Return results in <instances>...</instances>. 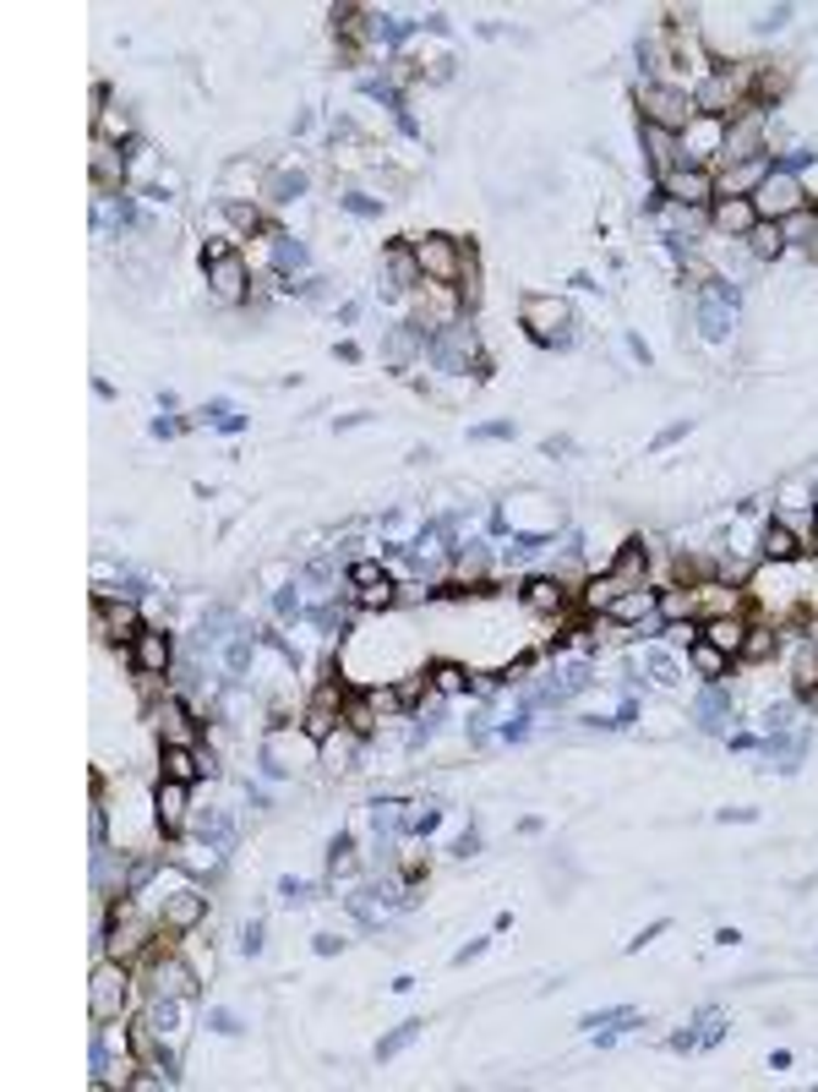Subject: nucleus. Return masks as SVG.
I'll use <instances>...</instances> for the list:
<instances>
[{
	"label": "nucleus",
	"instance_id": "nucleus-41",
	"mask_svg": "<svg viewBox=\"0 0 818 1092\" xmlns=\"http://www.w3.org/2000/svg\"><path fill=\"white\" fill-rule=\"evenodd\" d=\"M807 645L818 650V612H807Z\"/></svg>",
	"mask_w": 818,
	"mask_h": 1092
},
{
	"label": "nucleus",
	"instance_id": "nucleus-42",
	"mask_svg": "<svg viewBox=\"0 0 818 1092\" xmlns=\"http://www.w3.org/2000/svg\"><path fill=\"white\" fill-rule=\"evenodd\" d=\"M807 547H813V552H818V508H813V541H807Z\"/></svg>",
	"mask_w": 818,
	"mask_h": 1092
},
{
	"label": "nucleus",
	"instance_id": "nucleus-16",
	"mask_svg": "<svg viewBox=\"0 0 818 1092\" xmlns=\"http://www.w3.org/2000/svg\"><path fill=\"white\" fill-rule=\"evenodd\" d=\"M720 143H726V121L698 115V121L682 132V164H704V170H709V159H720Z\"/></svg>",
	"mask_w": 818,
	"mask_h": 1092
},
{
	"label": "nucleus",
	"instance_id": "nucleus-3",
	"mask_svg": "<svg viewBox=\"0 0 818 1092\" xmlns=\"http://www.w3.org/2000/svg\"><path fill=\"white\" fill-rule=\"evenodd\" d=\"M202 273H208V290H213L219 306H240V300H251V262H246L230 241H219V246L202 251Z\"/></svg>",
	"mask_w": 818,
	"mask_h": 1092
},
{
	"label": "nucleus",
	"instance_id": "nucleus-34",
	"mask_svg": "<svg viewBox=\"0 0 818 1092\" xmlns=\"http://www.w3.org/2000/svg\"><path fill=\"white\" fill-rule=\"evenodd\" d=\"M355 744H360V738L349 733V726H344V738L333 733V738L322 744V765H333V771H349V754H355Z\"/></svg>",
	"mask_w": 818,
	"mask_h": 1092
},
{
	"label": "nucleus",
	"instance_id": "nucleus-39",
	"mask_svg": "<svg viewBox=\"0 0 818 1092\" xmlns=\"http://www.w3.org/2000/svg\"><path fill=\"white\" fill-rule=\"evenodd\" d=\"M470 438H475V443H497V438H513V421H492V427H475Z\"/></svg>",
	"mask_w": 818,
	"mask_h": 1092
},
{
	"label": "nucleus",
	"instance_id": "nucleus-9",
	"mask_svg": "<svg viewBox=\"0 0 818 1092\" xmlns=\"http://www.w3.org/2000/svg\"><path fill=\"white\" fill-rule=\"evenodd\" d=\"M519 322H524V333H530L535 344H557V339L568 333L573 311H568V300H562V295H524V306H519Z\"/></svg>",
	"mask_w": 818,
	"mask_h": 1092
},
{
	"label": "nucleus",
	"instance_id": "nucleus-18",
	"mask_svg": "<svg viewBox=\"0 0 818 1092\" xmlns=\"http://www.w3.org/2000/svg\"><path fill=\"white\" fill-rule=\"evenodd\" d=\"M382 268H387V290H398V295H409V290L426 284V279H421V262H416V246H409V241L387 246V251H382Z\"/></svg>",
	"mask_w": 818,
	"mask_h": 1092
},
{
	"label": "nucleus",
	"instance_id": "nucleus-25",
	"mask_svg": "<svg viewBox=\"0 0 818 1092\" xmlns=\"http://www.w3.org/2000/svg\"><path fill=\"white\" fill-rule=\"evenodd\" d=\"M649 612H655V590H649V585L617 590V601L606 606V617H611V623H639V617H649Z\"/></svg>",
	"mask_w": 818,
	"mask_h": 1092
},
{
	"label": "nucleus",
	"instance_id": "nucleus-4",
	"mask_svg": "<svg viewBox=\"0 0 818 1092\" xmlns=\"http://www.w3.org/2000/svg\"><path fill=\"white\" fill-rule=\"evenodd\" d=\"M753 208H758V219H769V224L802 213V208H807V186H802V175H791V170H769L764 186L753 192Z\"/></svg>",
	"mask_w": 818,
	"mask_h": 1092
},
{
	"label": "nucleus",
	"instance_id": "nucleus-35",
	"mask_svg": "<svg viewBox=\"0 0 818 1092\" xmlns=\"http://www.w3.org/2000/svg\"><path fill=\"white\" fill-rule=\"evenodd\" d=\"M224 219L235 224V230H262V213H257V203H224Z\"/></svg>",
	"mask_w": 818,
	"mask_h": 1092
},
{
	"label": "nucleus",
	"instance_id": "nucleus-6",
	"mask_svg": "<svg viewBox=\"0 0 818 1092\" xmlns=\"http://www.w3.org/2000/svg\"><path fill=\"white\" fill-rule=\"evenodd\" d=\"M416 262H421V279L426 284H459V268H464V246L454 235H416Z\"/></svg>",
	"mask_w": 818,
	"mask_h": 1092
},
{
	"label": "nucleus",
	"instance_id": "nucleus-14",
	"mask_svg": "<svg viewBox=\"0 0 818 1092\" xmlns=\"http://www.w3.org/2000/svg\"><path fill=\"white\" fill-rule=\"evenodd\" d=\"M437 355H443V367L448 372H481L486 360H481V339H475V328L470 322H454V328H443L437 333Z\"/></svg>",
	"mask_w": 818,
	"mask_h": 1092
},
{
	"label": "nucleus",
	"instance_id": "nucleus-30",
	"mask_svg": "<svg viewBox=\"0 0 818 1092\" xmlns=\"http://www.w3.org/2000/svg\"><path fill=\"white\" fill-rule=\"evenodd\" d=\"M747 251L758 257V262H769V257H780L785 251V235H780V224H769V219H758L753 224V235H747Z\"/></svg>",
	"mask_w": 818,
	"mask_h": 1092
},
{
	"label": "nucleus",
	"instance_id": "nucleus-2",
	"mask_svg": "<svg viewBox=\"0 0 818 1092\" xmlns=\"http://www.w3.org/2000/svg\"><path fill=\"white\" fill-rule=\"evenodd\" d=\"M639 110H644V126H666V132H687L693 121H698V105H693V94L687 88H677V83H639Z\"/></svg>",
	"mask_w": 818,
	"mask_h": 1092
},
{
	"label": "nucleus",
	"instance_id": "nucleus-33",
	"mask_svg": "<svg viewBox=\"0 0 818 1092\" xmlns=\"http://www.w3.org/2000/svg\"><path fill=\"white\" fill-rule=\"evenodd\" d=\"M791 677H796V694H802V699H813V694H818V650H813V645H802V655H796Z\"/></svg>",
	"mask_w": 818,
	"mask_h": 1092
},
{
	"label": "nucleus",
	"instance_id": "nucleus-27",
	"mask_svg": "<svg viewBox=\"0 0 818 1092\" xmlns=\"http://www.w3.org/2000/svg\"><path fill=\"white\" fill-rule=\"evenodd\" d=\"M687 666H693L698 677H709V683H715V677H726V672H731V655H726V650H715V645L698 634V639L687 645Z\"/></svg>",
	"mask_w": 818,
	"mask_h": 1092
},
{
	"label": "nucleus",
	"instance_id": "nucleus-29",
	"mask_svg": "<svg viewBox=\"0 0 818 1092\" xmlns=\"http://www.w3.org/2000/svg\"><path fill=\"white\" fill-rule=\"evenodd\" d=\"M611 579H617L622 590L644 585V547H639V541H628V547L617 552V563H611Z\"/></svg>",
	"mask_w": 818,
	"mask_h": 1092
},
{
	"label": "nucleus",
	"instance_id": "nucleus-21",
	"mask_svg": "<svg viewBox=\"0 0 818 1092\" xmlns=\"http://www.w3.org/2000/svg\"><path fill=\"white\" fill-rule=\"evenodd\" d=\"M747 628H753V623H747L742 612H720V617H704V623H698V634H704L715 650H726L731 661L742 655V639H747Z\"/></svg>",
	"mask_w": 818,
	"mask_h": 1092
},
{
	"label": "nucleus",
	"instance_id": "nucleus-22",
	"mask_svg": "<svg viewBox=\"0 0 818 1092\" xmlns=\"http://www.w3.org/2000/svg\"><path fill=\"white\" fill-rule=\"evenodd\" d=\"M519 596H524V606H530V612H541V617H551V612H562V606L573 601V590H568L562 579H546V574H541V579H530Z\"/></svg>",
	"mask_w": 818,
	"mask_h": 1092
},
{
	"label": "nucleus",
	"instance_id": "nucleus-7",
	"mask_svg": "<svg viewBox=\"0 0 818 1092\" xmlns=\"http://www.w3.org/2000/svg\"><path fill=\"white\" fill-rule=\"evenodd\" d=\"M142 628H148V623H142V612H137L132 596H110V590L94 596V634H99V639H121V645H132Z\"/></svg>",
	"mask_w": 818,
	"mask_h": 1092
},
{
	"label": "nucleus",
	"instance_id": "nucleus-20",
	"mask_svg": "<svg viewBox=\"0 0 818 1092\" xmlns=\"http://www.w3.org/2000/svg\"><path fill=\"white\" fill-rule=\"evenodd\" d=\"M698 311H704V328H709V333H726L731 317H736V295H731L720 279H704V284H698Z\"/></svg>",
	"mask_w": 818,
	"mask_h": 1092
},
{
	"label": "nucleus",
	"instance_id": "nucleus-28",
	"mask_svg": "<svg viewBox=\"0 0 818 1092\" xmlns=\"http://www.w3.org/2000/svg\"><path fill=\"white\" fill-rule=\"evenodd\" d=\"M774 650H780V634H774L769 623H753V628H747V639H742V655H736V661L758 666V661H774Z\"/></svg>",
	"mask_w": 818,
	"mask_h": 1092
},
{
	"label": "nucleus",
	"instance_id": "nucleus-37",
	"mask_svg": "<svg viewBox=\"0 0 818 1092\" xmlns=\"http://www.w3.org/2000/svg\"><path fill=\"white\" fill-rule=\"evenodd\" d=\"M349 585H355V590L387 585V568H382V563H349Z\"/></svg>",
	"mask_w": 818,
	"mask_h": 1092
},
{
	"label": "nucleus",
	"instance_id": "nucleus-19",
	"mask_svg": "<svg viewBox=\"0 0 818 1092\" xmlns=\"http://www.w3.org/2000/svg\"><path fill=\"white\" fill-rule=\"evenodd\" d=\"M94 143H110V148H121V143H132V115L121 110V105H110V94L99 88L94 94Z\"/></svg>",
	"mask_w": 818,
	"mask_h": 1092
},
{
	"label": "nucleus",
	"instance_id": "nucleus-24",
	"mask_svg": "<svg viewBox=\"0 0 818 1092\" xmlns=\"http://www.w3.org/2000/svg\"><path fill=\"white\" fill-rule=\"evenodd\" d=\"M644 148H649V164L666 175L682 164V132H666V126H644Z\"/></svg>",
	"mask_w": 818,
	"mask_h": 1092
},
{
	"label": "nucleus",
	"instance_id": "nucleus-12",
	"mask_svg": "<svg viewBox=\"0 0 818 1092\" xmlns=\"http://www.w3.org/2000/svg\"><path fill=\"white\" fill-rule=\"evenodd\" d=\"M186 820H191V787L159 776V787H153V831L159 836H181Z\"/></svg>",
	"mask_w": 818,
	"mask_h": 1092
},
{
	"label": "nucleus",
	"instance_id": "nucleus-15",
	"mask_svg": "<svg viewBox=\"0 0 818 1092\" xmlns=\"http://www.w3.org/2000/svg\"><path fill=\"white\" fill-rule=\"evenodd\" d=\"M704 219H709V230H715V235L747 241V235H753V224H758V208H753V197H715Z\"/></svg>",
	"mask_w": 818,
	"mask_h": 1092
},
{
	"label": "nucleus",
	"instance_id": "nucleus-38",
	"mask_svg": "<svg viewBox=\"0 0 818 1092\" xmlns=\"http://www.w3.org/2000/svg\"><path fill=\"white\" fill-rule=\"evenodd\" d=\"M404 825H409V831H432V825H437V809H426V803H409Z\"/></svg>",
	"mask_w": 818,
	"mask_h": 1092
},
{
	"label": "nucleus",
	"instance_id": "nucleus-26",
	"mask_svg": "<svg viewBox=\"0 0 818 1092\" xmlns=\"http://www.w3.org/2000/svg\"><path fill=\"white\" fill-rule=\"evenodd\" d=\"M655 612H660V623H693V585L682 590V585H666V590H655Z\"/></svg>",
	"mask_w": 818,
	"mask_h": 1092
},
{
	"label": "nucleus",
	"instance_id": "nucleus-10",
	"mask_svg": "<svg viewBox=\"0 0 818 1092\" xmlns=\"http://www.w3.org/2000/svg\"><path fill=\"white\" fill-rule=\"evenodd\" d=\"M219 765H213V754L202 749V744H164L159 749V776L164 782H202V776H213Z\"/></svg>",
	"mask_w": 818,
	"mask_h": 1092
},
{
	"label": "nucleus",
	"instance_id": "nucleus-8",
	"mask_svg": "<svg viewBox=\"0 0 818 1092\" xmlns=\"http://www.w3.org/2000/svg\"><path fill=\"white\" fill-rule=\"evenodd\" d=\"M660 197L709 213V203H715V170H704V164H677V170L660 175Z\"/></svg>",
	"mask_w": 818,
	"mask_h": 1092
},
{
	"label": "nucleus",
	"instance_id": "nucleus-5",
	"mask_svg": "<svg viewBox=\"0 0 818 1092\" xmlns=\"http://www.w3.org/2000/svg\"><path fill=\"white\" fill-rule=\"evenodd\" d=\"M262 760L273 776H289V771H306V765H322V744L306 738V733H289V726H273L268 744H262Z\"/></svg>",
	"mask_w": 818,
	"mask_h": 1092
},
{
	"label": "nucleus",
	"instance_id": "nucleus-1",
	"mask_svg": "<svg viewBox=\"0 0 818 1092\" xmlns=\"http://www.w3.org/2000/svg\"><path fill=\"white\" fill-rule=\"evenodd\" d=\"M132 972H137V967H126V961H115V956H99V961H94V978H88V1016H94V1027L126 1016V1005H132Z\"/></svg>",
	"mask_w": 818,
	"mask_h": 1092
},
{
	"label": "nucleus",
	"instance_id": "nucleus-40",
	"mask_svg": "<svg viewBox=\"0 0 818 1092\" xmlns=\"http://www.w3.org/2000/svg\"><path fill=\"white\" fill-rule=\"evenodd\" d=\"M240 950H251V956L262 950V923H246V929H240Z\"/></svg>",
	"mask_w": 818,
	"mask_h": 1092
},
{
	"label": "nucleus",
	"instance_id": "nucleus-11",
	"mask_svg": "<svg viewBox=\"0 0 818 1092\" xmlns=\"http://www.w3.org/2000/svg\"><path fill=\"white\" fill-rule=\"evenodd\" d=\"M202 918H208V896L197 891V885H181L175 896H164L159 901V929H170V934H197L202 929Z\"/></svg>",
	"mask_w": 818,
	"mask_h": 1092
},
{
	"label": "nucleus",
	"instance_id": "nucleus-32",
	"mask_svg": "<svg viewBox=\"0 0 818 1092\" xmlns=\"http://www.w3.org/2000/svg\"><path fill=\"white\" fill-rule=\"evenodd\" d=\"M426 677H432V688H437V694H464V688H470V672H464L459 661H437Z\"/></svg>",
	"mask_w": 818,
	"mask_h": 1092
},
{
	"label": "nucleus",
	"instance_id": "nucleus-13",
	"mask_svg": "<svg viewBox=\"0 0 818 1092\" xmlns=\"http://www.w3.org/2000/svg\"><path fill=\"white\" fill-rule=\"evenodd\" d=\"M126 661H132V672H137V677H164V672H170V661H175V645H170V634H164V628H142V634L132 639Z\"/></svg>",
	"mask_w": 818,
	"mask_h": 1092
},
{
	"label": "nucleus",
	"instance_id": "nucleus-31",
	"mask_svg": "<svg viewBox=\"0 0 818 1092\" xmlns=\"http://www.w3.org/2000/svg\"><path fill=\"white\" fill-rule=\"evenodd\" d=\"M780 235H785V246L796 241V246H818V213L813 208H802V213H791V219H780Z\"/></svg>",
	"mask_w": 818,
	"mask_h": 1092
},
{
	"label": "nucleus",
	"instance_id": "nucleus-17",
	"mask_svg": "<svg viewBox=\"0 0 818 1092\" xmlns=\"http://www.w3.org/2000/svg\"><path fill=\"white\" fill-rule=\"evenodd\" d=\"M153 726H159L164 744H197V715L181 699H170V694L153 704Z\"/></svg>",
	"mask_w": 818,
	"mask_h": 1092
},
{
	"label": "nucleus",
	"instance_id": "nucleus-23",
	"mask_svg": "<svg viewBox=\"0 0 818 1092\" xmlns=\"http://www.w3.org/2000/svg\"><path fill=\"white\" fill-rule=\"evenodd\" d=\"M802 552H807V541H802L785 519H769V525H764V557H769V563H796Z\"/></svg>",
	"mask_w": 818,
	"mask_h": 1092
},
{
	"label": "nucleus",
	"instance_id": "nucleus-36",
	"mask_svg": "<svg viewBox=\"0 0 818 1092\" xmlns=\"http://www.w3.org/2000/svg\"><path fill=\"white\" fill-rule=\"evenodd\" d=\"M416 1032H421V1021H404L393 1038H382V1043H376V1059H393L398 1048H409V1043H416Z\"/></svg>",
	"mask_w": 818,
	"mask_h": 1092
}]
</instances>
